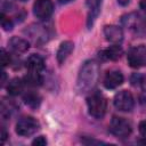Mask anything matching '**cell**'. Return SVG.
I'll return each instance as SVG.
<instances>
[{"instance_id": "obj_9", "label": "cell", "mask_w": 146, "mask_h": 146, "mask_svg": "<svg viewBox=\"0 0 146 146\" xmlns=\"http://www.w3.org/2000/svg\"><path fill=\"white\" fill-rule=\"evenodd\" d=\"M104 35L107 41L115 44L120 43L123 40V31L117 25H106L104 26Z\"/></svg>"}, {"instance_id": "obj_20", "label": "cell", "mask_w": 146, "mask_h": 146, "mask_svg": "<svg viewBox=\"0 0 146 146\" xmlns=\"http://www.w3.org/2000/svg\"><path fill=\"white\" fill-rule=\"evenodd\" d=\"M46 144H47V139L43 136H39L32 141V145H36V146H44Z\"/></svg>"}, {"instance_id": "obj_27", "label": "cell", "mask_w": 146, "mask_h": 146, "mask_svg": "<svg viewBox=\"0 0 146 146\" xmlns=\"http://www.w3.org/2000/svg\"><path fill=\"white\" fill-rule=\"evenodd\" d=\"M71 1H73V0H58V2L59 3H68V2H71Z\"/></svg>"}, {"instance_id": "obj_19", "label": "cell", "mask_w": 146, "mask_h": 146, "mask_svg": "<svg viewBox=\"0 0 146 146\" xmlns=\"http://www.w3.org/2000/svg\"><path fill=\"white\" fill-rule=\"evenodd\" d=\"M1 64H2V66L3 67H6V66H8L9 64H10V62H11V59H10V56H9V54L2 48L1 49Z\"/></svg>"}, {"instance_id": "obj_4", "label": "cell", "mask_w": 146, "mask_h": 146, "mask_svg": "<svg viewBox=\"0 0 146 146\" xmlns=\"http://www.w3.org/2000/svg\"><path fill=\"white\" fill-rule=\"evenodd\" d=\"M128 64L133 68L146 66V46L139 44L132 47L127 55Z\"/></svg>"}, {"instance_id": "obj_28", "label": "cell", "mask_w": 146, "mask_h": 146, "mask_svg": "<svg viewBox=\"0 0 146 146\" xmlns=\"http://www.w3.org/2000/svg\"><path fill=\"white\" fill-rule=\"evenodd\" d=\"M19 1H23L24 2V1H27V0H19Z\"/></svg>"}, {"instance_id": "obj_11", "label": "cell", "mask_w": 146, "mask_h": 146, "mask_svg": "<svg viewBox=\"0 0 146 146\" xmlns=\"http://www.w3.org/2000/svg\"><path fill=\"white\" fill-rule=\"evenodd\" d=\"M25 66L26 68H29L30 71L33 72H40L44 68V60L41 56L36 55V54H32L27 57L26 62H25Z\"/></svg>"}, {"instance_id": "obj_24", "label": "cell", "mask_w": 146, "mask_h": 146, "mask_svg": "<svg viewBox=\"0 0 146 146\" xmlns=\"http://www.w3.org/2000/svg\"><path fill=\"white\" fill-rule=\"evenodd\" d=\"M129 2H130V0H117V3L119 5H121V6H128L129 5Z\"/></svg>"}, {"instance_id": "obj_10", "label": "cell", "mask_w": 146, "mask_h": 146, "mask_svg": "<svg viewBox=\"0 0 146 146\" xmlns=\"http://www.w3.org/2000/svg\"><path fill=\"white\" fill-rule=\"evenodd\" d=\"M100 3H102V0H87V6L89 8L88 18H87V26H88V29H91V26L95 23V19L97 18V16L99 14Z\"/></svg>"}, {"instance_id": "obj_15", "label": "cell", "mask_w": 146, "mask_h": 146, "mask_svg": "<svg viewBox=\"0 0 146 146\" xmlns=\"http://www.w3.org/2000/svg\"><path fill=\"white\" fill-rule=\"evenodd\" d=\"M24 84L25 83H24V81L22 79L14 78V79H11L8 82V84H7V91L11 96H17V95H19L23 91Z\"/></svg>"}, {"instance_id": "obj_21", "label": "cell", "mask_w": 146, "mask_h": 146, "mask_svg": "<svg viewBox=\"0 0 146 146\" xmlns=\"http://www.w3.org/2000/svg\"><path fill=\"white\" fill-rule=\"evenodd\" d=\"M138 129H139V132L143 137L146 138V121H141L138 125Z\"/></svg>"}, {"instance_id": "obj_12", "label": "cell", "mask_w": 146, "mask_h": 146, "mask_svg": "<svg viewBox=\"0 0 146 146\" xmlns=\"http://www.w3.org/2000/svg\"><path fill=\"white\" fill-rule=\"evenodd\" d=\"M73 47H74V44L72 41H64L60 43V46L57 50V54H56V58H57L58 64H63L66 60V58L73 51Z\"/></svg>"}, {"instance_id": "obj_1", "label": "cell", "mask_w": 146, "mask_h": 146, "mask_svg": "<svg viewBox=\"0 0 146 146\" xmlns=\"http://www.w3.org/2000/svg\"><path fill=\"white\" fill-rule=\"evenodd\" d=\"M99 76V65L96 60L89 59L86 60L80 67L78 79H76V89L79 92L84 94L96 86Z\"/></svg>"}, {"instance_id": "obj_18", "label": "cell", "mask_w": 146, "mask_h": 146, "mask_svg": "<svg viewBox=\"0 0 146 146\" xmlns=\"http://www.w3.org/2000/svg\"><path fill=\"white\" fill-rule=\"evenodd\" d=\"M1 26L5 31H11L13 29V22L10 18H8L3 13L1 14Z\"/></svg>"}, {"instance_id": "obj_2", "label": "cell", "mask_w": 146, "mask_h": 146, "mask_svg": "<svg viewBox=\"0 0 146 146\" xmlns=\"http://www.w3.org/2000/svg\"><path fill=\"white\" fill-rule=\"evenodd\" d=\"M87 106H88L89 114L91 116L96 119H102L106 113L107 102L102 94L94 92L87 98Z\"/></svg>"}, {"instance_id": "obj_7", "label": "cell", "mask_w": 146, "mask_h": 146, "mask_svg": "<svg viewBox=\"0 0 146 146\" xmlns=\"http://www.w3.org/2000/svg\"><path fill=\"white\" fill-rule=\"evenodd\" d=\"M54 5L50 0H36L33 5V14L40 19H47L51 16Z\"/></svg>"}, {"instance_id": "obj_3", "label": "cell", "mask_w": 146, "mask_h": 146, "mask_svg": "<svg viewBox=\"0 0 146 146\" xmlns=\"http://www.w3.org/2000/svg\"><path fill=\"white\" fill-rule=\"evenodd\" d=\"M40 128V123L32 116H23L16 123V133L22 137H29L35 133Z\"/></svg>"}, {"instance_id": "obj_5", "label": "cell", "mask_w": 146, "mask_h": 146, "mask_svg": "<svg viewBox=\"0 0 146 146\" xmlns=\"http://www.w3.org/2000/svg\"><path fill=\"white\" fill-rule=\"evenodd\" d=\"M114 106L122 112H130L133 108L135 102H133V97L131 95L130 91L128 90H121L119 91L113 99Z\"/></svg>"}, {"instance_id": "obj_8", "label": "cell", "mask_w": 146, "mask_h": 146, "mask_svg": "<svg viewBox=\"0 0 146 146\" xmlns=\"http://www.w3.org/2000/svg\"><path fill=\"white\" fill-rule=\"evenodd\" d=\"M122 82H123V74L116 70L108 71L103 79V84L107 89H115L119 86H121Z\"/></svg>"}, {"instance_id": "obj_25", "label": "cell", "mask_w": 146, "mask_h": 146, "mask_svg": "<svg viewBox=\"0 0 146 146\" xmlns=\"http://www.w3.org/2000/svg\"><path fill=\"white\" fill-rule=\"evenodd\" d=\"M139 6H140V8L146 13V0H141L140 3H139Z\"/></svg>"}, {"instance_id": "obj_13", "label": "cell", "mask_w": 146, "mask_h": 146, "mask_svg": "<svg viewBox=\"0 0 146 146\" xmlns=\"http://www.w3.org/2000/svg\"><path fill=\"white\" fill-rule=\"evenodd\" d=\"M9 47L11 48V50H14L15 52H25L29 48H30V43L27 40L18 38V36H13L9 42H8Z\"/></svg>"}, {"instance_id": "obj_14", "label": "cell", "mask_w": 146, "mask_h": 146, "mask_svg": "<svg viewBox=\"0 0 146 146\" xmlns=\"http://www.w3.org/2000/svg\"><path fill=\"white\" fill-rule=\"evenodd\" d=\"M122 54H123V49L119 44H113L102 51L103 58L110 59V60H117L122 56Z\"/></svg>"}, {"instance_id": "obj_17", "label": "cell", "mask_w": 146, "mask_h": 146, "mask_svg": "<svg viewBox=\"0 0 146 146\" xmlns=\"http://www.w3.org/2000/svg\"><path fill=\"white\" fill-rule=\"evenodd\" d=\"M23 100L24 103L31 107V108H38L41 104V97L39 94L33 92V91H29L23 96Z\"/></svg>"}, {"instance_id": "obj_16", "label": "cell", "mask_w": 146, "mask_h": 146, "mask_svg": "<svg viewBox=\"0 0 146 146\" xmlns=\"http://www.w3.org/2000/svg\"><path fill=\"white\" fill-rule=\"evenodd\" d=\"M23 81H24V83L26 86H30V87H39V86L42 84L43 79H42V76L40 75L39 72L30 71V73H27L23 78Z\"/></svg>"}, {"instance_id": "obj_22", "label": "cell", "mask_w": 146, "mask_h": 146, "mask_svg": "<svg viewBox=\"0 0 146 146\" xmlns=\"http://www.w3.org/2000/svg\"><path fill=\"white\" fill-rule=\"evenodd\" d=\"M131 82H132L133 86L139 84V83H140V75H138V74H133V75L131 76Z\"/></svg>"}, {"instance_id": "obj_23", "label": "cell", "mask_w": 146, "mask_h": 146, "mask_svg": "<svg viewBox=\"0 0 146 146\" xmlns=\"http://www.w3.org/2000/svg\"><path fill=\"white\" fill-rule=\"evenodd\" d=\"M6 138H7V132H6L5 128H2V129H1V140H2V141H5V140H6Z\"/></svg>"}, {"instance_id": "obj_6", "label": "cell", "mask_w": 146, "mask_h": 146, "mask_svg": "<svg viewBox=\"0 0 146 146\" xmlns=\"http://www.w3.org/2000/svg\"><path fill=\"white\" fill-rule=\"evenodd\" d=\"M110 130L116 137H128L131 133V124L123 117L114 116L110 123Z\"/></svg>"}, {"instance_id": "obj_26", "label": "cell", "mask_w": 146, "mask_h": 146, "mask_svg": "<svg viewBox=\"0 0 146 146\" xmlns=\"http://www.w3.org/2000/svg\"><path fill=\"white\" fill-rule=\"evenodd\" d=\"M6 72H2V79H1V84L3 86L5 84V82H6Z\"/></svg>"}]
</instances>
